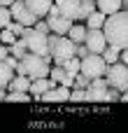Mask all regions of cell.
<instances>
[{
  "mask_svg": "<svg viewBox=\"0 0 128 133\" xmlns=\"http://www.w3.org/2000/svg\"><path fill=\"white\" fill-rule=\"evenodd\" d=\"M47 23H49V28H51V33H56V35H68V30H70V26H72V21L70 19H65V16H47Z\"/></svg>",
  "mask_w": 128,
  "mask_h": 133,
  "instance_id": "12",
  "label": "cell"
},
{
  "mask_svg": "<svg viewBox=\"0 0 128 133\" xmlns=\"http://www.w3.org/2000/svg\"><path fill=\"white\" fill-rule=\"evenodd\" d=\"M51 87H56V82H51L49 77H37V79H30V96H33V101H42L40 96L47 91V89H51Z\"/></svg>",
  "mask_w": 128,
  "mask_h": 133,
  "instance_id": "10",
  "label": "cell"
},
{
  "mask_svg": "<svg viewBox=\"0 0 128 133\" xmlns=\"http://www.w3.org/2000/svg\"><path fill=\"white\" fill-rule=\"evenodd\" d=\"M5 94H7V91H5V89L0 87V101H5Z\"/></svg>",
  "mask_w": 128,
  "mask_h": 133,
  "instance_id": "37",
  "label": "cell"
},
{
  "mask_svg": "<svg viewBox=\"0 0 128 133\" xmlns=\"http://www.w3.org/2000/svg\"><path fill=\"white\" fill-rule=\"evenodd\" d=\"M9 54H12V56H16V58L21 61V58H23V56L28 54V47H26V40H23V37H16V40H14L12 44H9Z\"/></svg>",
  "mask_w": 128,
  "mask_h": 133,
  "instance_id": "18",
  "label": "cell"
},
{
  "mask_svg": "<svg viewBox=\"0 0 128 133\" xmlns=\"http://www.w3.org/2000/svg\"><path fill=\"white\" fill-rule=\"evenodd\" d=\"M105 79L110 84V89H119V91H126L128 89V65L117 61V63H107L105 68Z\"/></svg>",
  "mask_w": 128,
  "mask_h": 133,
  "instance_id": "4",
  "label": "cell"
},
{
  "mask_svg": "<svg viewBox=\"0 0 128 133\" xmlns=\"http://www.w3.org/2000/svg\"><path fill=\"white\" fill-rule=\"evenodd\" d=\"M21 63H23V70H26V75L30 77V79H37V77H49V63L44 61V56H37V54H26L23 58H21Z\"/></svg>",
  "mask_w": 128,
  "mask_h": 133,
  "instance_id": "5",
  "label": "cell"
},
{
  "mask_svg": "<svg viewBox=\"0 0 128 133\" xmlns=\"http://www.w3.org/2000/svg\"><path fill=\"white\" fill-rule=\"evenodd\" d=\"M14 40H16V35H14L9 28H2V30H0V42H2V44H7V47H9Z\"/></svg>",
  "mask_w": 128,
  "mask_h": 133,
  "instance_id": "26",
  "label": "cell"
},
{
  "mask_svg": "<svg viewBox=\"0 0 128 133\" xmlns=\"http://www.w3.org/2000/svg\"><path fill=\"white\" fill-rule=\"evenodd\" d=\"M30 89V77L28 75H14L12 82L7 84V91H28Z\"/></svg>",
  "mask_w": 128,
  "mask_h": 133,
  "instance_id": "15",
  "label": "cell"
},
{
  "mask_svg": "<svg viewBox=\"0 0 128 133\" xmlns=\"http://www.w3.org/2000/svg\"><path fill=\"white\" fill-rule=\"evenodd\" d=\"M119 61L128 65V47H126V49H121V56H119Z\"/></svg>",
  "mask_w": 128,
  "mask_h": 133,
  "instance_id": "34",
  "label": "cell"
},
{
  "mask_svg": "<svg viewBox=\"0 0 128 133\" xmlns=\"http://www.w3.org/2000/svg\"><path fill=\"white\" fill-rule=\"evenodd\" d=\"M7 28H9V30H12V33H14V35H16V37H19V35H21V33H23V28H26V26H23V23H19V21H14V19H12V21H9V26H7Z\"/></svg>",
  "mask_w": 128,
  "mask_h": 133,
  "instance_id": "30",
  "label": "cell"
},
{
  "mask_svg": "<svg viewBox=\"0 0 128 133\" xmlns=\"http://www.w3.org/2000/svg\"><path fill=\"white\" fill-rule=\"evenodd\" d=\"M96 9L103 14H114L121 9V0H96Z\"/></svg>",
  "mask_w": 128,
  "mask_h": 133,
  "instance_id": "16",
  "label": "cell"
},
{
  "mask_svg": "<svg viewBox=\"0 0 128 133\" xmlns=\"http://www.w3.org/2000/svg\"><path fill=\"white\" fill-rule=\"evenodd\" d=\"M26 2V7L40 19V16H47V12H49V7L54 5L51 0H23Z\"/></svg>",
  "mask_w": 128,
  "mask_h": 133,
  "instance_id": "13",
  "label": "cell"
},
{
  "mask_svg": "<svg viewBox=\"0 0 128 133\" xmlns=\"http://www.w3.org/2000/svg\"><path fill=\"white\" fill-rule=\"evenodd\" d=\"M21 37L26 40V47H28L30 54H37V56H47L49 54V35L35 30L33 26H26Z\"/></svg>",
  "mask_w": 128,
  "mask_h": 133,
  "instance_id": "3",
  "label": "cell"
},
{
  "mask_svg": "<svg viewBox=\"0 0 128 133\" xmlns=\"http://www.w3.org/2000/svg\"><path fill=\"white\" fill-rule=\"evenodd\" d=\"M86 54H91V51H89V47H86V44H84V42H82V44H77V47H75V56H79V58H84V56H86Z\"/></svg>",
  "mask_w": 128,
  "mask_h": 133,
  "instance_id": "31",
  "label": "cell"
},
{
  "mask_svg": "<svg viewBox=\"0 0 128 133\" xmlns=\"http://www.w3.org/2000/svg\"><path fill=\"white\" fill-rule=\"evenodd\" d=\"M56 5H58L61 16L70 19V21L79 19V0H56Z\"/></svg>",
  "mask_w": 128,
  "mask_h": 133,
  "instance_id": "11",
  "label": "cell"
},
{
  "mask_svg": "<svg viewBox=\"0 0 128 133\" xmlns=\"http://www.w3.org/2000/svg\"><path fill=\"white\" fill-rule=\"evenodd\" d=\"M84 96H86V89H79V87H72V89H70V101H72V103L84 101Z\"/></svg>",
  "mask_w": 128,
  "mask_h": 133,
  "instance_id": "27",
  "label": "cell"
},
{
  "mask_svg": "<svg viewBox=\"0 0 128 133\" xmlns=\"http://www.w3.org/2000/svg\"><path fill=\"white\" fill-rule=\"evenodd\" d=\"M103 33H105L107 44L126 49L128 47V9H119L114 14H107L105 23H103Z\"/></svg>",
  "mask_w": 128,
  "mask_h": 133,
  "instance_id": "1",
  "label": "cell"
},
{
  "mask_svg": "<svg viewBox=\"0 0 128 133\" xmlns=\"http://www.w3.org/2000/svg\"><path fill=\"white\" fill-rule=\"evenodd\" d=\"M91 12H96V0H79V19L86 21Z\"/></svg>",
  "mask_w": 128,
  "mask_h": 133,
  "instance_id": "23",
  "label": "cell"
},
{
  "mask_svg": "<svg viewBox=\"0 0 128 133\" xmlns=\"http://www.w3.org/2000/svg\"><path fill=\"white\" fill-rule=\"evenodd\" d=\"M9 21H12V12H9V7H2V5H0V30L7 28Z\"/></svg>",
  "mask_w": 128,
  "mask_h": 133,
  "instance_id": "25",
  "label": "cell"
},
{
  "mask_svg": "<svg viewBox=\"0 0 128 133\" xmlns=\"http://www.w3.org/2000/svg\"><path fill=\"white\" fill-rule=\"evenodd\" d=\"M107 101H112V103L121 101V91H119V89H114V91H110V89H107Z\"/></svg>",
  "mask_w": 128,
  "mask_h": 133,
  "instance_id": "32",
  "label": "cell"
},
{
  "mask_svg": "<svg viewBox=\"0 0 128 133\" xmlns=\"http://www.w3.org/2000/svg\"><path fill=\"white\" fill-rule=\"evenodd\" d=\"M79 61H82V63H79V72H84L89 79H93V77H103V75H105L107 63H105L103 54H86V56L79 58Z\"/></svg>",
  "mask_w": 128,
  "mask_h": 133,
  "instance_id": "6",
  "label": "cell"
},
{
  "mask_svg": "<svg viewBox=\"0 0 128 133\" xmlns=\"http://www.w3.org/2000/svg\"><path fill=\"white\" fill-rule=\"evenodd\" d=\"M42 101H47V103H61V101H70V87H63V84H58V87H51V89H47L42 96H40Z\"/></svg>",
  "mask_w": 128,
  "mask_h": 133,
  "instance_id": "9",
  "label": "cell"
},
{
  "mask_svg": "<svg viewBox=\"0 0 128 133\" xmlns=\"http://www.w3.org/2000/svg\"><path fill=\"white\" fill-rule=\"evenodd\" d=\"M121 101H124V103H128V89H126V91H121Z\"/></svg>",
  "mask_w": 128,
  "mask_h": 133,
  "instance_id": "35",
  "label": "cell"
},
{
  "mask_svg": "<svg viewBox=\"0 0 128 133\" xmlns=\"http://www.w3.org/2000/svg\"><path fill=\"white\" fill-rule=\"evenodd\" d=\"M89 84H91V79H89L84 72H77V75H75V87H79V89H86Z\"/></svg>",
  "mask_w": 128,
  "mask_h": 133,
  "instance_id": "28",
  "label": "cell"
},
{
  "mask_svg": "<svg viewBox=\"0 0 128 133\" xmlns=\"http://www.w3.org/2000/svg\"><path fill=\"white\" fill-rule=\"evenodd\" d=\"M12 2H14V0H0V5H2V7H9Z\"/></svg>",
  "mask_w": 128,
  "mask_h": 133,
  "instance_id": "36",
  "label": "cell"
},
{
  "mask_svg": "<svg viewBox=\"0 0 128 133\" xmlns=\"http://www.w3.org/2000/svg\"><path fill=\"white\" fill-rule=\"evenodd\" d=\"M84 44L89 47V51H91V54H103V49L107 47V40H105L103 28H86Z\"/></svg>",
  "mask_w": 128,
  "mask_h": 133,
  "instance_id": "7",
  "label": "cell"
},
{
  "mask_svg": "<svg viewBox=\"0 0 128 133\" xmlns=\"http://www.w3.org/2000/svg\"><path fill=\"white\" fill-rule=\"evenodd\" d=\"M119 56H121V49L114 47V44H107V47L103 49V58H105V63H117Z\"/></svg>",
  "mask_w": 128,
  "mask_h": 133,
  "instance_id": "22",
  "label": "cell"
},
{
  "mask_svg": "<svg viewBox=\"0 0 128 133\" xmlns=\"http://www.w3.org/2000/svg\"><path fill=\"white\" fill-rule=\"evenodd\" d=\"M16 72H14V68L7 63V61H0V87L2 89H7V84L12 82V77H14Z\"/></svg>",
  "mask_w": 128,
  "mask_h": 133,
  "instance_id": "17",
  "label": "cell"
},
{
  "mask_svg": "<svg viewBox=\"0 0 128 133\" xmlns=\"http://www.w3.org/2000/svg\"><path fill=\"white\" fill-rule=\"evenodd\" d=\"M7 56H9V47H7V44H2V42H0V61H5V58H7Z\"/></svg>",
  "mask_w": 128,
  "mask_h": 133,
  "instance_id": "33",
  "label": "cell"
},
{
  "mask_svg": "<svg viewBox=\"0 0 128 133\" xmlns=\"http://www.w3.org/2000/svg\"><path fill=\"white\" fill-rule=\"evenodd\" d=\"M33 28H35V30H40V33H44V35H49V33H51V28H49V23H47V19H44V21H40V19H37Z\"/></svg>",
  "mask_w": 128,
  "mask_h": 133,
  "instance_id": "29",
  "label": "cell"
},
{
  "mask_svg": "<svg viewBox=\"0 0 128 133\" xmlns=\"http://www.w3.org/2000/svg\"><path fill=\"white\" fill-rule=\"evenodd\" d=\"M75 42L68 35H49V54L56 65H63L70 56H75Z\"/></svg>",
  "mask_w": 128,
  "mask_h": 133,
  "instance_id": "2",
  "label": "cell"
},
{
  "mask_svg": "<svg viewBox=\"0 0 128 133\" xmlns=\"http://www.w3.org/2000/svg\"><path fill=\"white\" fill-rule=\"evenodd\" d=\"M5 101L7 103H28V101H33V96L28 91H9V94H5Z\"/></svg>",
  "mask_w": 128,
  "mask_h": 133,
  "instance_id": "21",
  "label": "cell"
},
{
  "mask_svg": "<svg viewBox=\"0 0 128 133\" xmlns=\"http://www.w3.org/2000/svg\"><path fill=\"white\" fill-rule=\"evenodd\" d=\"M107 89H110V87H93V84H89V87H86V96H84V101H91V103L107 101Z\"/></svg>",
  "mask_w": 128,
  "mask_h": 133,
  "instance_id": "14",
  "label": "cell"
},
{
  "mask_svg": "<svg viewBox=\"0 0 128 133\" xmlns=\"http://www.w3.org/2000/svg\"><path fill=\"white\" fill-rule=\"evenodd\" d=\"M68 37L75 42V44H82L84 42V37H86V26H70V30H68Z\"/></svg>",
  "mask_w": 128,
  "mask_h": 133,
  "instance_id": "19",
  "label": "cell"
},
{
  "mask_svg": "<svg viewBox=\"0 0 128 133\" xmlns=\"http://www.w3.org/2000/svg\"><path fill=\"white\" fill-rule=\"evenodd\" d=\"M9 12H12V19L19 21V23H23V26H35V21H37V16L26 7L23 0H14L9 5Z\"/></svg>",
  "mask_w": 128,
  "mask_h": 133,
  "instance_id": "8",
  "label": "cell"
},
{
  "mask_svg": "<svg viewBox=\"0 0 128 133\" xmlns=\"http://www.w3.org/2000/svg\"><path fill=\"white\" fill-rule=\"evenodd\" d=\"M79 63H82V61H79V56H70V58L63 63V68H65V72H68V75H72V77H75V75L79 72Z\"/></svg>",
  "mask_w": 128,
  "mask_h": 133,
  "instance_id": "24",
  "label": "cell"
},
{
  "mask_svg": "<svg viewBox=\"0 0 128 133\" xmlns=\"http://www.w3.org/2000/svg\"><path fill=\"white\" fill-rule=\"evenodd\" d=\"M105 16L107 14H103V12H91L89 16H86V28H103V23H105Z\"/></svg>",
  "mask_w": 128,
  "mask_h": 133,
  "instance_id": "20",
  "label": "cell"
}]
</instances>
